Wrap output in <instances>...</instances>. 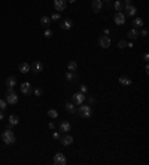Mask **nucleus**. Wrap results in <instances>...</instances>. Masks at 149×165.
<instances>
[{
  "label": "nucleus",
  "instance_id": "nucleus-12",
  "mask_svg": "<svg viewBox=\"0 0 149 165\" xmlns=\"http://www.w3.org/2000/svg\"><path fill=\"white\" fill-rule=\"evenodd\" d=\"M67 6V0H54V8L57 10H64Z\"/></svg>",
  "mask_w": 149,
  "mask_h": 165
},
{
  "label": "nucleus",
  "instance_id": "nucleus-24",
  "mask_svg": "<svg viewBox=\"0 0 149 165\" xmlns=\"http://www.w3.org/2000/svg\"><path fill=\"white\" fill-rule=\"evenodd\" d=\"M133 24H134V27H136V28H139V27H143V19H142V18H134Z\"/></svg>",
  "mask_w": 149,
  "mask_h": 165
},
{
  "label": "nucleus",
  "instance_id": "nucleus-31",
  "mask_svg": "<svg viewBox=\"0 0 149 165\" xmlns=\"http://www.w3.org/2000/svg\"><path fill=\"white\" fill-rule=\"evenodd\" d=\"M42 94H43V91L40 89V88H37V89H34V95H36V97H40Z\"/></svg>",
  "mask_w": 149,
  "mask_h": 165
},
{
  "label": "nucleus",
  "instance_id": "nucleus-9",
  "mask_svg": "<svg viewBox=\"0 0 149 165\" xmlns=\"http://www.w3.org/2000/svg\"><path fill=\"white\" fill-rule=\"evenodd\" d=\"M98 45H100L102 48H109L110 46V39H109V36H106V34H103V36H100V39H98Z\"/></svg>",
  "mask_w": 149,
  "mask_h": 165
},
{
  "label": "nucleus",
  "instance_id": "nucleus-34",
  "mask_svg": "<svg viewBox=\"0 0 149 165\" xmlns=\"http://www.w3.org/2000/svg\"><path fill=\"white\" fill-rule=\"evenodd\" d=\"M85 100H88L90 104H95V98H94V97H86Z\"/></svg>",
  "mask_w": 149,
  "mask_h": 165
},
{
  "label": "nucleus",
  "instance_id": "nucleus-18",
  "mask_svg": "<svg viewBox=\"0 0 149 165\" xmlns=\"http://www.w3.org/2000/svg\"><path fill=\"white\" fill-rule=\"evenodd\" d=\"M17 85V78L15 76H9V78L6 79V86L8 88H14Z\"/></svg>",
  "mask_w": 149,
  "mask_h": 165
},
{
  "label": "nucleus",
  "instance_id": "nucleus-27",
  "mask_svg": "<svg viewBox=\"0 0 149 165\" xmlns=\"http://www.w3.org/2000/svg\"><path fill=\"white\" fill-rule=\"evenodd\" d=\"M113 8H115L116 10H122V8H124V5H122V2H119V0H116V2L113 3Z\"/></svg>",
  "mask_w": 149,
  "mask_h": 165
},
{
  "label": "nucleus",
  "instance_id": "nucleus-22",
  "mask_svg": "<svg viewBox=\"0 0 149 165\" xmlns=\"http://www.w3.org/2000/svg\"><path fill=\"white\" fill-rule=\"evenodd\" d=\"M76 69H78V62L76 61H70L67 64V70L69 71H76Z\"/></svg>",
  "mask_w": 149,
  "mask_h": 165
},
{
  "label": "nucleus",
  "instance_id": "nucleus-28",
  "mask_svg": "<svg viewBox=\"0 0 149 165\" xmlns=\"http://www.w3.org/2000/svg\"><path fill=\"white\" fill-rule=\"evenodd\" d=\"M6 107H8L6 100H0V110H2V112H5V110H6Z\"/></svg>",
  "mask_w": 149,
  "mask_h": 165
},
{
  "label": "nucleus",
  "instance_id": "nucleus-7",
  "mask_svg": "<svg viewBox=\"0 0 149 165\" xmlns=\"http://www.w3.org/2000/svg\"><path fill=\"white\" fill-rule=\"evenodd\" d=\"M60 141H61V144H63V146H70L73 143V137L69 132H64L63 137H60Z\"/></svg>",
  "mask_w": 149,
  "mask_h": 165
},
{
  "label": "nucleus",
  "instance_id": "nucleus-40",
  "mask_svg": "<svg viewBox=\"0 0 149 165\" xmlns=\"http://www.w3.org/2000/svg\"><path fill=\"white\" fill-rule=\"evenodd\" d=\"M148 58H149V54H145V55H143V60L148 61Z\"/></svg>",
  "mask_w": 149,
  "mask_h": 165
},
{
  "label": "nucleus",
  "instance_id": "nucleus-23",
  "mask_svg": "<svg viewBox=\"0 0 149 165\" xmlns=\"http://www.w3.org/2000/svg\"><path fill=\"white\" fill-rule=\"evenodd\" d=\"M66 110H67L69 113H76V107H74L73 103H67V104H66Z\"/></svg>",
  "mask_w": 149,
  "mask_h": 165
},
{
  "label": "nucleus",
  "instance_id": "nucleus-3",
  "mask_svg": "<svg viewBox=\"0 0 149 165\" xmlns=\"http://www.w3.org/2000/svg\"><path fill=\"white\" fill-rule=\"evenodd\" d=\"M5 95H6V103L8 104H17L18 103V95L14 91V88H8V91H6Z\"/></svg>",
  "mask_w": 149,
  "mask_h": 165
},
{
  "label": "nucleus",
  "instance_id": "nucleus-32",
  "mask_svg": "<svg viewBox=\"0 0 149 165\" xmlns=\"http://www.w3.org/2000/svg\"><path fill=\"white\" fill-rule=\"evenodd\" d=\"M43 36H45V37H51V36H52V31L49 30V28H46L45 33H43Z\"/></svg>",
  "mask_w": 149,
  "mask_h": 165
},
{
  "label": "nucleus",
  "instance_id": "nucleus-30",
  "mask_svg": "<svg viewBox=\"0 0 149 165\" xmlns=\"http://www.w3.org/2000/svg\"><path fill=\"white\" fill-rule=\"evenodd\" d=\"M51 19H52V21H60V19H61V15H60V14H54V15L51 17Z\"/></svg>",
  "mask_w": 149,
  "mask_h": 165
},
{
  "label": "nucleus",
  "instance_id": "nucleus-15",
  "mask_svg": "<svg viewBox=\"0 0 149 165\" xmlns=\"http://www.w3.org/2000/svg\"><path fill=\"white\" fill-rule=\"evenodd\" d=\"M72 130V125H70V122H67V121H63L60 123V131L61 132H69Z\"/></svg>",
  "mask_w": 149,
  "mask_h": 165
},
{
  "label": "nucleus",
  "instance_id": "nucleus-37",
  "mask_svg": "<svg viewBox=\"0 0 149 165\" xmlns=\"http://www.w3.org/2000/svg\"><path fill=\"white\" fill-rule=\"evenodd\" d=\"M52 137L55 138V140H60V134H58V132H54V134H52Z\"/></svg>",
  "mask_w": 149,
  "mask_h": 165
},
{
  "label": "nucleus",
  "instance_id": "nucleus-25",
  "mask_svg": "<svg viewBox=\"0 0 149 165\" xmlns=\"http://www.w3.org/2000/svg\"><path fill=\"white\" fill-rule=\"evenodd\" d=\"M66 79H67L69 82H72V80L76 79V74H74V71H67V73H66Z\"/></svg>",
  "mask_w": 149,
  "mask_h": 165
},
{
  "label": "nucleus",
  "instance_id": "nucleus-11",
  "mask_svg": "<svg viewBox=\"0 0 149 165\" xmlns=\"http://www.w3.org/2000/svg\"><path fill=\"white\" fill-rule=\"evenodd\" d=\"M31 85L29 83V82H22L21 83V92L24 94V95H30L31 94Z\"/></svg>",
  "mask_w": 149,
  "mask_h": 165
},
{
  "label": "nucleus",
  "instance_id": "nucleus-38",
  "mask_svg": "<svg viewBox=\"0 0 149 165\" xmlns=\"http://www.w3.org/2000/svg\"><path fill=\"white\" fill-rule=\"evenodd\" d=\"M49 128L54 130V128H55V123H54V122H51V123H49Z\"/></svg>",
  "mask_w": 149,
  "mask_h": 165
},
{
  "label": "nucleus",
  "instance_id": "nucleus-29",
  "mask_svg": "<svg viewBox=\"0 0 149 165\" xmlns=\"http://www.w3.org/2000/svg\"><path fill=\"white\" fill-rule=\"evenodd\" d=\"M127 46H128V42H127V40H119V42H118V48H121V49L127 48Z\"/></svg>",
  "mask_w": 149,
  "mask_h": 165
},
{
  "label": "nucleus",
  "instance_id": "nucleus-39",
  "mask_svg": "<svg viewBox=\"0 0 149 165\" xmlns=\"http://www.w3.org/2000/svg\"><path fill=\"white\" fill-rule=\"evenodd\" d=\"M2 119H5V115H3V112L0 110V121H2Z\"/></svg>",
  "mask_w": 149,
  "mask_h": 165
},
{
  "label": "nucleus",
  "instance_id": "nucleus-42",
  "mask_svg": "<svg viewBox=\"0 0 149 165\" xmlns=\"http://www.w3.org/2000/svg\"><path fill=\"white\" fill-rule=\"evenodd\" d=\"M104 2H106V3H110V2H112V0H104Z\"/></svg>",
  "mask_w": 149,
  "mask_h": 165
},
{
  "label": "nucleus",
  "instance_id": "nucleus-41",
  "mask_svg": "<svg viewBox=\"0 0 149 165\" xmlns=\"http://www.w3.org/2000/svg\"><path fill=\"white\" fill-rule=\"evenodd\" d=\"M74 2H76V0H69V3H74Z\"/></svg>",
  "mask_w": 149,
  "mask_h": 165
},
{
  "label": "nucleus",
  "instance_id": "nucleus-14",
  "mask_svg": "<svg viewBox=\"0 0 149 165\" xmlns=\"http://www.w3.org/2000/svg\"><path fill=\"white\" fill-rule=\"evenodd\" d=\"M136 14H137V8H136V6H133V5L125 6V15H128V17H134Z\"/></svg>",
  "mask_w": 149,
  "mask_h": 165
},
{
  "label": "nucleus",
  "instance_id": "nucleus-33",
  "mask_svg": "<svg viewBox=\"0 0 149 165\" xmlns=\"http://www.w3.org/2000/svg\"><path fill=\"white\" fill-rule=\"evenodd\" d=\"M86 91H88V86H86V85H81V92L86 94Z\"/></svg>",
  "mask_w": 149,
  "mask_h": 165
},
{
  "label": "nucleus",
  "instance_id": "nucleus-10",
  "mask_svg": "<svg viewBox=\"0 0 149 165\" xmlns=\"http://www.w3.org/2000/svg\"><path fill=\"white\" fill-rule=\"evenodd\" d=\"M91 8H93V10L95 12V14H98L103 8V2L102 0H91Z\"/></svg>",
  "mask_w": 149,
  "mask_h": 165
},
{
  "label": "nucleus",
  "instance_id": "nucleus-4",
  "mask_svg": "<svg viewBox=\"0 0 149 165\" xmlns=\"http://www.w3.org/2000/svg\"><path fill=\"white\" fill-rule=\"evenodd\" d=\"M72 98H73V104H74V106H81V104L85 103L86 95L82 94V92H76V94H73V95H72Z\"/></svg>",
  "mask_w": 149,
  "mask_h": 165
},
{
  "label": "nucleus",
  "instance_id": "nucleus-16",
  "mask_svg": "<svg viewBox=\"0 0 149 165\" xmlns=\"http://www.w3.org/2000/svg\"><path fill=\"white\" fill-rule=\"evenodd\" d=\"M127 36H128V39L130 40H136L139 37V31H137V28H131V30H128L127 31Z\"/></svg>",
  "mask_w": 149,
  "mask_h": 165
},
{
  "label": "nucleus",
  "instance_id": "nucleus-1",
  "mask_svg": "<svg viewBox=\"0 0 149 165\" xmlns=\"http://www.w3.org/2000/svg\"><path fill=\"white\" fill-rule=\"evenodd\" d=\"M2 140H3V143H6V144H14L15 143V140H17V137H15V132L14 131H10V128H8L6 131H3L2 132Z\"/></svg>",
  "mask_w": 149,
  "mask_h": 165
},
{
  "label": "nucleus",
  "instance_id": "nucleus-35",
  "mask_svg": "<svg viewBox=\"0 0 149 165\" xmlns=\"http://www.w3.org/2000/svg\"><path fill=\"white\" fill-rule=\"evenodd\" d=\"M122 5H124V8H125V6H128V5H131V0H124V2H122Z\"/></svg>",
  "mask_w": 149,
  "mask_h": 165
},
{
  "label": "nucleus",
  "instance_id": "nucleus-36",
  "mask_svg": "<svg viewBox=\"0 0 149 165\" xmlns=\"http://www.w3.org/2000/svg\"><path fill=\"white\" fill-rule=\"evenodd\" d=\"M139 36H142V37H146V36H148V31H146V30H142V33H139Z\"/></svg>",
  "mask_w": 149,
  "mask_h": 165
},
{
  "label": "nucleus",
  "instance_id": "nucleus-19",
  "mask_svg": "<svg viewBox=\"0 0 149 165\" xmlns=\"http://www.w3.org/2000/svg\"><path fill=\"white\" fill-rule=\"evenodd\" d=\"M118 82H119L121 85H124V86H130V85H131V79L127 78V76H121V78L118 79Z\"/></svg>",
  "mask_w": 149,
  "mask_h": 165
},
{
  "label": "nucleus",
  "instance_id": "nucleus-17",
  "mask_svg": "<svg viewBox=\"0 0 149 165\" xmlns=\"http://www.w3.org/2000/svg\"><path fill=\"white\" fill-rule=\"evenodd\" d=\"M18 70L21 73H29L30 71V64H29V62H21V64L18 66Z\"/></svg>",
  "mask_w": 149,
  "mask_h": 165
},
{
  "label": "nucleus",
  "instance_id": "nucleus-5",
  "mask_svg": "<svg viewBox=\"0 0 149 165\" xmlns=\"http://www.w3.org/2000/svg\"><path fill=\"white\" fill-rule=\"evenodd\" d=\"M125 19H127V15L124 14V12H121V10H118L115 14V17H113V21H115L116 25H124L125 24Z\"/></svg>",
  "mask_w": 149,
  "mask_h": 165
},
{
  "label": "nucleus",
  "instance_id": "nucleus-8",
  "mask_svg": "<svg viewBox=\"0 0 149 165\" xmlns=\"http://www.w3.org/2000/svg\"><path fill=\"white\" fill-rule=\"evenodd\" d=\"M43 70V64L40 61H34L33 64H30V71H33V73H40Z\"/></svg>",
  "mask_w": 149,
  "mask_h": 165
},
{
  "label": "nucleus",
  "instance_id": "nucleus-2",
  "mask_svg": "<svg viewBox=\"0 0 149 165\" xmlns=\"http://www.w3.org/2000/svg\"><path fill=\"white\" fill-rule=\"evenodd\" d=\"M76 112L79 113V115H81L84 119H88V118L93 116V109H91V106H88V104H81L79 109H76Z\"/></svg>",
  "mask_w": 149,
  "mask_h": 165
},
{
  "label": "nucleus",
  "instance_id": "nucleus-6",
  "mask_svg": "<svg viewBox=\"0 0 149 165\" xmlns=\"http://www.w3.org/2000/svg\"><path fill=\"white\" fill-rule=\"evenodd\" d=\"M54 164L55 165H66L67 164V159H66V156L63 155V153H55L54 155Z\"/></svg>",
  "mask_w": 149,
  "mask_h": 165
},
{
  "label": "nucleus",
  "instance_id": "nucleus-13",
  "mask_svg": "<svg viewBox=\"0 0 149 165\" xmlns=\"http://www.w3.org/2000/svg\"><path fill=\"white\" fill-rule=\"evenodd\" d=\"M18 123H19V119H18L17 115H9V118H8V128H12V126H15Z\"/></svg>",
  "mask_w": 149,
  "mask_h": 165
},
{
  "label": "nucleus",
  "instance_id": "nucleus-21",
  "mask_svg": "<svg viewBox=\"0 0 149 165\" xmlns=\"http://www.w3.org/2000/svg\"><path fill=\"white\" fill-rule=\"evenodd\" d=\"M40 24L43 25V27H49V25H51V18H48V17H42L40 18Z\"/></svg>",
  "mask_w": 149,
  "mask_h": 165
},
{
  "label": "nucleus",
  "instance_id": "nucleus-20",
  "mask_svg": "<svg viewBox=\"0 0 149 165\" xmlns=\"http://www.w3.org/2000/svg\"><path fill=\"white\" fill-rule=\"evenodd\" d=\"M72 25H73L72 19H64L63 22H61V28H63V30H70Z\"/></svg>",
  "mask_w": 149,
  "mask_h": 165
},
{
  "label": "nucleus",
  "instance_id": "nucleus-26",
  "mask_svg": "<svg viewBox=\"0 0 149 165\" xmlns=\"http://www.w3.org/2000/svg\"><path fill=\"white\" fill-rule=\"evenodd\" d=\"M48 116H49V118H52V119H55V118L58 116V112L54 110V109H51V110H48Z\"/></svg>",
  "mask_w": 149,
  "mask_h": 165
}]
</instances>
